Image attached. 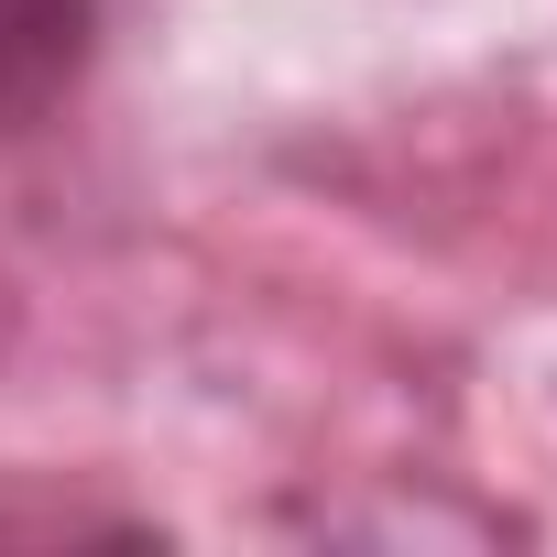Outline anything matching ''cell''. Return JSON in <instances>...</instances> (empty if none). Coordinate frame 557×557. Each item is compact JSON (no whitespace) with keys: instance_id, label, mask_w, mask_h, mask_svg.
<instances>
[{"instance_id":"1","label":"cell","mask_w":557,"mask_h":557,"mask_svg":"<svg viewBox=\"0 0 557 557\" xmlns=\"http://www.w3.org/2000/svg\"><path fill=\"white\" fill-rule=\"evenodd\" d=\"M99 0H0V121H34L88 77Z\"/></svg>"}]
</instances>
